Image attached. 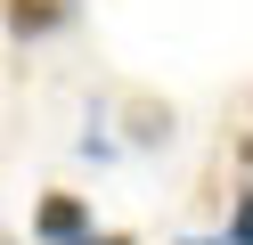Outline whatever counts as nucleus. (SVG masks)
<instances>
[{"instance_id":"1","label":"nucleus","mask_w":253,"mask_h":245,"mask_svg":"<svg viewBox=\"0 0 253 245\" xmlns=\"http://www.w3.org/2000/svg\"><path fill=\"white\" fill-rule=\"evenodd\" d=\"M33 237H41V245H90V204L66 196V188L41 196V204H33Z\"/></svg>"},{"instance_id":"2","label":"nucleus","mask_w":253,"mask_h":245,"mask_svg":"<svg viewBox=\"0 0 253 245\" xmlns=\"http://www.w3.org/2000/svg\"><path fill=\"white\" fill-rule=\"evenodd\" d=\"M74 16V0H8V41H41Z\"/></svg>"},{"instance_id":"3","label":"nucleus","mask_w":253,"mask_h":245,"mask_svg":"<svg viewBox=\"0 0 253 245\" xmlns=\"http://www.w3.org/2000/svg\"><path fill=\"white\" fill-rule=\"evenodd\" d=\"M220 245H253V188H237V212L220 229Z\"/></svg>"},{"instance_id":"4","label":"nucleus","mask_w":253,"mask_h":245,"mask_svg":"<svg viewBox=\"0 0 253 245\" xmlns=\"http://www.w3.org/2000/svg\"><path fill=\"white\" fill-rule=\"evenodd\" d=\"M245 155H253V139H245Z\"/></svg>"}]
</instances>
